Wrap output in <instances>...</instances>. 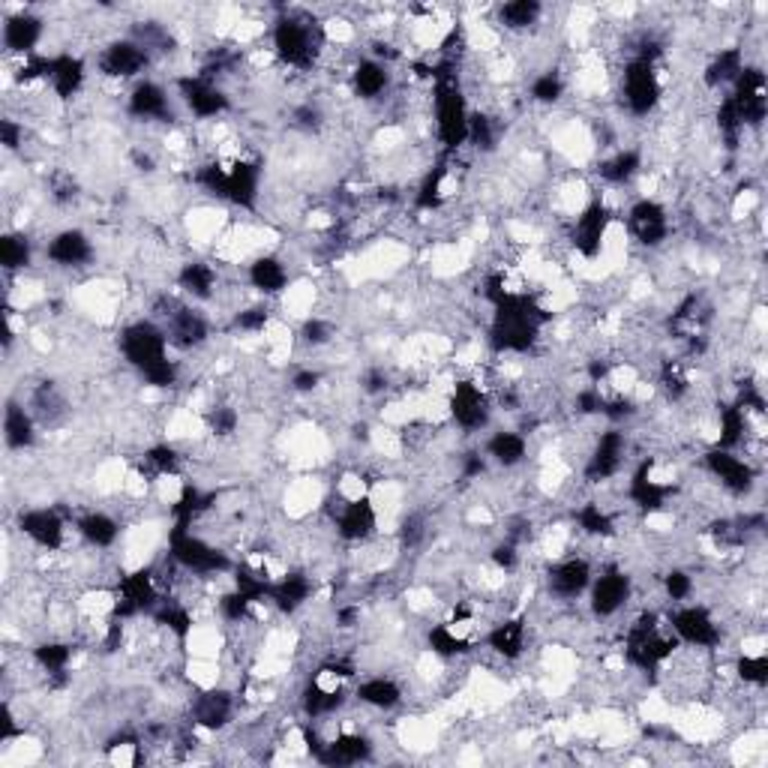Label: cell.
<instances>
[{
  "instance_id": "cell-1",
  "label": "cell",
  "mask_w": 768,
  "mask_h": 768,
  "mask_svg": "<svg viewBox=\"0 0 768 768\" xmlns=\"http://www.w3.org/2000/svg\"><path fill=\"white\" fill-rule=\"evenodd\" d=\"M492 306H495V312H492L489 342L495 351H516V354L528 351L537 342L540 327L549 321V312L525 294L507 291Z\"/></svg>"
},
{
  "instance_id": "cell-2",
  "label": "cell",
  "mask_w": 768,
  "mask_h": 768,
  "mask_svg": "<svg viewBox=\"0 0 768 768\" xmlns=\"http://www.w3.org/2000/svg\"><path fill=\"white\" fill-rule=\"evenodd\" d=\"M321 42L324 36L318 24L306 18L285 15L273 27V51L285 66H294V69H309L321 51Z\"/></svg>"
},
{
  "instance_id": "cell-3",
  "label": "cell",
  "mask_w": 768,
  "mask_h": 768,
  "mask_svg": "<svg viewBox=\"0 0 768 768\" xmlns=\"http://www.w3.org/2000/svg\"><path fill=\"white\" fill-rule=\"evenodd\" d=\"M168 558L177 567L198 573V576H213V573L231 570V558L222 549L210 546L204 537L192 534L189 525H174L168 531Z\"/></svg>"
},
{
  "instance_id": "cell-4",
  "label": "cell",
  "mask_w": 768,
  "mask_h": 768,
  "mask_svg": "<svg viewBox=\"0 0 768 768\" xmlns=\"http://www.w3.org/2000/svg\"><path fill=\"white\" fill-rule=\"evenodd\" d=\"M675 651V639L660 633V624H657V615L654 612H645L639 615L630 630H627V639H624V654L633 666L639 669H657L663 660H669Z\"/></svg>"
},
{
  "instance_id": "cell-5",
  "label": "cell",
  "mask_w": 768,
  "mask_h": 768,
  "mask_svg": "<svg viewBox=\"0 0 768 768\" xmlns=\"http://www.w3.org/2000/svg\"><path fill=\"white\" fill-rule=\"evenodd\" d=\"M468 105L465 96L459 90V84L453 78H441L438 75V87H435V129L438 138L447 150H456L468 141Z\"/></svg>"
},
{
  "instance_id": "cell-6",
  "label": "cell",
  "mask_w": 768,
  "mask_h": 768,
  "mask_svg": "<svg viewBox=\"0 0 768 768\" xmlns=\"http://www.w3.org/2000/svg\"><path fill=\"white\" fill-rule=\"evenodd\" d=\"M120 351L126 357V363H132L135 369H147L159 360L168 357V333L162 327H156L153 321H135L129 327H123L120 333Z\"/></svg>"
},
{
  "instance_id": "cell-7",
  "label": "cell",
  "mask_w": 768,
  "mask_h": 768,
  "mask_svg": "<svg viewBox=\"0 0 768 768\" xmlns=\"http://www.w3.org/2000/svg\"><path fill=\"white\" fill-rule=\"evenodd\" d=\"M621 90H624V102L633 114H648L657 108L660 102V78H657V69L651 60H639L633 57L624 69V78H621Z\"/></svg>"
},
{
  "instance_id": "cell-8",
  "label": "cell",
  "mask_w": 768,
  "mask_h": 768,
  "mask_svg": "<svg viewBox=\"0 0 768 768\" xmlns=\"http://www.w3.org/2000/svg\"><path fill=\"white\" fill-rule=\"evenodd\" d=\"M765 72L756 69V66H744L741 75L735 78V90L729 96L741 126H756L765 120V111H768V99H765Z\"/></svg>"
},
{
  "instance_id": "cell-9",
  "label": "cell",
  "mask_w": 768,
  "mask_h": 768,
  "mask_svg": "<svg viewBox=\"0 0 768 768\" xmlns=\"http://www.w3.org/2000/svg\"><path fill=\"white\" fill-rule=\"evenodd\" d=\"M450 417L456 420V426H462L465 432H477L489 423V396L483 393L480 384L474 381H456L450 390Z\"/></svg>"
},
{
  "instance_id": "cell-10",
  "label": "cell",
  "mask_w": 768,
  "mask_h": 768,
  "mask_svg": "<svg viewBox=\"0 0 768 768\" xmlns=\"http://www.w3.org/2000/svg\"><path fill=\"white\" fill-rule=\"evenodd\" d=\"M669 627L672 633L696 648H714L720 642V627L711 618V612L705 606H681L669 615Z\"/></svg>"
},
{
  "instance_id": "cell-11",
  "label": "cell",
  "mask_w": 768,
  "mask_h": 768,
  "mask_svg": "<svg viewBox=\"0 0 768 768\" xmlns=\"http://www.w3.org/2000/svg\"><path fill=\"white\" fill-rule=\"evenodd\" d=\"M624 453H627V438L621 429H606L600 432L588 462H585V480L588 483H603L609 480L612 474L621 471L624 465Z\"/></svg>"
},
{
  "instance_id": "cell-12",
  "label": "cell",
  "mask_w": 768,
  "mask_h": 768,
  "mask_svg": "<svg viewBox=\"0 0 768 768\" xmlns=\"http://www.w3.org/2000/svg\"><path fill=\"white\" fill-rule=\"evenodd\" d=\"M606 228H609V210H606V204L591 201V204L576 216V222H573V228H570V240H573L576 252L585 255V258L600 255Z\"/></svg>"
},
{
  "instance_id": "cell-13",
  "label": "cell",
  "mask_w": 768,
  "mask_h": 768,
  "mask_svg": "<svg viewBox=\"0 0 768 768\" xmlns=\"http://www.w3.org/2000/svg\"><path fill=\"white\" fill-rule=\"evenodd\" d=\"M177 90L195 117H219L228 111V96L207 75H186L177 81Z\"/></svg>"
},
{
  "instance_id": "cell-14",
  "label": "cell",
  "mask_w": 768,
  "mask_h": 768,
  "mask_svg": "<svg viewBox=\"0 0 768 768\" xmlns=\"http://www.w3.org/2000/svg\"><path fill=\"white\" fill-rule=\"evenodd\" d=\"M18 531L24 537H30L42 549H60L63 546L66 522L51 507H33V510H21L18 513Z\"/></svg>"
},
{
  "instance_id": "cell-15",
  "label": "cell",
  "mask_w": 768,
  "mask_h": 768,
  "mask_svg": "<svg viewBox=\"0 0 768 768\" xmlns=\"http://www.w3.org/2000/svg\"><path fill=\"white\" fill-rule=\"evenodd\" d=\"M150 63V54L141 42H132V39H120V42H111L102 57H99V69L102 75L108 78H132L138 75L141 69H147Z\"/></svg>"
},
{
  "instance_id": "cell-16",
  "label": "cell",
  "mask_w": 768,
  "mask_h": 768,
  "mask_svg": "<svg viewBox=\"0 0 768 768\" xmlns=\"http://www.w3.org/2000/svg\"><path fill=\"white\" fill-rule=\"evenodd\" d=\"M705 465L708 471L735 495L741 492H750L753 480H756V471L750 468V462H744L741 456H735L732 450H723V447H714L705 453Z\"/></svg>"
},
{
  "instance_id": "cell-17",
  "label": "cell",
  "mask_w": 768,
  "mask_h": 768,
  "mask_svg": "<svg viewBox=\"0 0 768 768\" xmlns=\"http://www.w3.org/2000/svg\"><path fill=\"white\" fill-rule=\"evenodd\" d=\"M627 222H630V231L636 234L639 243L645 246H660L666 237H669V219H666V207L651 201V198H642L630 207L627 213Z\"/></svg>"
},
{
  "instance_id": "cell-18",
  "label": "cell",
  "mask_w": 768,
  "mask_h": 768,
  "mask_svg": "<svg viewBox=\"0 0 768 768\" xmlns=\"http://www.w3.org/2000/svg\"><path fill=\"white\" fill-rule=\"evenodd\" d=\"M630 600V576L621 570H606L591 582V612L600 618L615 615Z\"/></svg>"
},
{
  "instance_id": "cell-19",
  "label": "cell",
  "mask_w": 768,
  "mask_h": 768,
  "mask_svg": "<svg viewBox=\"0 0 768 768\" xmlns=\"http://www.w3.org/2000/svg\"><path fill=\"white\" fill-rule=\"evenodd\" d=\"M375 525H378V513H375V504L363 495V498H351L339 507V516H336V531L342 540L348 543H360L366 537L375 534Z\"/></svg>"
},
{
  "instance_id": "cell-20",
  "label": "cell",
  "mask_w": 768,
  "mask_h": 768,
  "mask_svg": "<svg viewBox=\"0 0 768 768\" xmlns=\"http://www.w3.org/2000/svg\"><path fill=\"white\" fill-rule=\"evenodd\" d=\"M546 582H549V591L555 597L573 600L591 585V564L585 558H564L549 570Z\"/></svg>"
},
{
  "instance_id": "cell-21",
  "label": "cell",
  "mask_w": 768,
  "mask_h": 768,
  "mask_svg": "<svg viewBox=\"0 0 768 768\" xmlns=\"http://www.w3.org/2000/svg\"><path fill=\"white\" fill-rule=\"evenodd\" d=\"M48 261L57 264V267H81L93 258V246L87 240L84 231L78 228H66V231H57L45 249Z\"/></svg>"
},
{
  "instance_id": "cell-22",
  "label": "cell",
  "mask_w": 768,
  "mask_h": 768,
  "mask_svg": "<svg viewBox=\"0 0 768 768\" xmlns=\"http://www.w3.org/2000/svg\"><path fill=\"white\" fill-rule=\"evenodd\" d=\"M258 183H261V171L258 165L252 162H231L225 168V189H222V198L240 204V207H255L258 201Z\"/></svg>"
},
{
  "instance_id": "cell-23",
  "label": "cell",
  "mask_w": 768,
  "mask_h": 768,
  "mask_svg": "<svg viewBox=\"0 0 768 768\" xmlns=\"http://www.w3.org/2000/svg\"><path fill=\"white\" fill-rule=\"evenodd\" d=\"M372 741L360 732H342L330 741H324V750L318 753V762L324 765H354L369 759Z\"/></svg>"
},
{
  "instance_id": "cell-24",
  "label": "cell",
  "mask_w": 768,
  "mask_h": 768,
  "mask_svg": "<svg viewBox=\"0 0 768 768\" xmlns=\"http://www.w3.org/2000/svg\"><path fill=\"white\" fill-rule=\"evenodd\" d=\"M39 39H42V18H36L33 12H18V15L6 18V24H3V45L9 51L30 54Z\"/></svg>"
},
{
  "instance_id": "cell-25",
  "label": "cell",
  "mask_w": 768,
  "mask_h": 768,
  "mask_svg": "<svg viewBox=\"0 0 768 768\" xmlns=\"http://www.w3.org/2000/svg\"><path fill=\"white\" fill-rule=\"evenodd\" d=\"M48 84H51L54 96L72 99V96L81 90V84H84V63H81V57H72V54H57V57H51Z\"/></svg>"
},
{
  "instance_id": "cell-26",
  "label": "cell",
  "mask_w": 768,
  "mask_h": 768,
  "mask_svg": "<svg viewBox=\"0 0 768 768\" xmlns=\"http://www.w3.org/2000/svg\"><path fill=\"white\" fill-rule=\"evenodd\" d=\"M129 111L141 120H165L171 114L168 93L156 81H138L129 93Z\"/></svg>"
},
{
  "instance_id": "cell-27",
  "label": "cell",
  "mask_w": 768,
  "mask_h": 768,
  "mask_svg": "<svg viewBox=\"0 0 768 768\" xmlns=\"http://www.w3.org/2000/svg\"><path fill=\"white\" fill-rule=\"evenodd\" d=\"M168 342L180 345V348H195L207 339V321L195 312V309H174L168 318Z\"/></svg>"
},
{
  "instance_id": "cell-28",
  "label": "cell",
  "mask_w": 768,
  "mask_h": 768,
  "mask_svg": "<svg viewBox=\"0 0 768 768\" xmlns=\"http://www.w3.org/2000/svg\"><path fill=\"white\" fill-rule=\"evenodd\" d=\"M279 612H297L309 597H312V579L303 576V573H285L282 579H276L270 585V594H267Z\"/></svg>"
},
{
  "instance_id": "cell-29",
  "label": "cell",
  "mask_w": 768,
  "mask_h": 768,
  "mask_svg": "<svg viewBox=\"0 0 768 768\" xmlns=\"http://www.w3.org/2000/svg\"><path fill=\"white\" fill-rule=\"evenodd\" d=\"M231 708L234 702L225 690H207L192 705V723H198L201 729H222L231 720Z\"/></svg>"
},
{
  "instance_id": "cell-30",
  "label": "cell",
  "mask_w": 768,
  "mask_h": 768,
  "mask_svg": "<svg viewBox=\"0 0 768 768\" xmlns=\"http://www.w3.org/2000/svg\"><path fill=\"white\" fill-rule=\"evenodd\" d=\"M648 471H651V459L639 465V471L633 474V480H630V486H627V495H630V501H633L639 510L654 513V510H660V507L666 504L669 486H663V483L651 480V477H648Z\"/></svg>"
},
{
  "instance_id": "cell-31",
  "label": "cell",
  "mask_w": 768,
  "mask_h": 768,
  "mask_svg": "<svg viewBox=\"0 0 768 768\" xmlns=\"http://www.w3.org/2000/svg\"><path fill=\"white\" fill-rule=\"evenodd\" d=\"M486 645L504 660H516L525 651V618H507L495 624L486 636Z\"/></svg>"
},
{
  "instance_id": "cell-32",
  "label": "cell",
  "mask_w": 768,
  "mask_h": 768,
  "mask_svg": "<svg viewBox=\"0 0 768 768\" xmlns=\"http://www.w3.org/2000/svg\"><path fill=\"white\" fill-rule=\"evenodd\" d=\"M3 438L9 450H24L36 441V429H33V417L30 411H24V405H18L15 399L6 402V414H3Z\"/></svg>"
},
{
  "instance_id": "cell-33",
  "label": "cell",
  "mask_w": 768,
  "mask_h": 768,
  "mask_svg": "<svg viewBox=\"0 0 768 768\" xmlns=\"http://www.w3.org/2000/svg\"><path fill=\"white\" fill-rule=\"evenodd\" d=\"M249 285L258 288L261 294L273 297V294L285 291V285H288V270H285V264H282L279 258L261 255V258H255V261L249 264Z\"/></svg>"
},
{
  "instance_id": "cell-34",
  "label": "cell",
  "mask_w": 768,
  "mask_h": 768,
  "mask_svg": "<svg viewBox=\"0 0 768 768\" xmlns=\"http://www.w3.org/2000/svg\"><path fill=\"white\" fill-rule=\"evenodd\" d=\"M78 534H81L90 546H96V549H108V546H114V543H117V537H120V525H117V519H111L108 513L93 510V513H84V516L78 519Z\"/></svg>"
},
{
  "instance_id": "cell-35",
  "label": "cell",
  "mask_w": 768,
  "mask_h": 768,
  "mask_svg": "<svg viewBox=\"0 0 768 768\" xmlns=\"http://www.w3.org/2000/svg\"><path fill=\"white\" fill-rule=\"evenodd\" d=\"M525 453H528V441H525L519 432L501 429V432H495V435L486 441V456H489L492 462L504 465V468L519 465V462L525 459Z\"/></svg>"
},
{
  "instance_id": "cell-36",
  "label": "cell",
  "mask_w": 768,
  "mask_h": 768,
  "mask_svg": "<svg viewBox=\"0 0 768 768\" xmlns=\"http://www.w3.org/2000/svg\"><path fill=\"white\" fill-rule=\"evenodd\" d=\"M387 66L378 63V60H360L351 72V84H354V93L360 99H375L387 90Z\"/></svg>"
},
{
  "instance_id": "cell-37",
  "label": "cell",
  "mask_w": 768,
  "mask_h": 768,
  "mask_svg": "<svg viewBox=\"0 0 768 768\" xmlns=\"http://www.w3.org/2000/svg\"><path fill=\"white\" fill-rule=\"evenodd\" d=\"M177 282L186 294H192L195 300H207L216 291V270L204 261H189L183 264V270L177 273Z\"/></svg>"
},
{
  "instance_id": "cell-38",
  "label": "cell",
  "mask_w": 768,
  "mask_h": 768,
  "mask_svg": "<svg viewBox=\"0 0 768 768\" xmlns=\"http://www.w3.org/2000/svg\"><path fill=\"white\" fill-rule=\"evenodd\" d=\"M363 705H372V708H393L402 702V690L393 678H369L363 684H357V693H354Z\"/></svg>"
},
{
  "instance_id": "cell-39",
  "label": "cell",
  "mask_w": 768,
  "mask_h": 768,
  "mask_svg": "<svg viewBox=\"0 0 768 768\" xmlns=\"http://www.w3.org/2000/svg\"><path fill=\"white\" fill-rule=\"evenodd\" d=\"M744 69V54L741 48H723L711 66L705 69V84L708 87H723V84H735V78L741 75Z\"/></svg>"
},
{
  "instance_id": "cell-40",
  "label": "cell",
  "mask_w": 768,
  "mask_h": 768,
  "mask_svg": "<svg viewBox=\"0 0 768 768\" xmlns=\"http://www.w3.org/2000/svg\"><path fill=\"white\" fill-rule=\"evenodd\" d=\"M72 645L69 642H42V645H36L33 648V657H36V663L51 675V678H57V681H63V675H66V669H69V663H72Z\"/></svg>"
},
{
  "instance_id": "cell-41",
  "label": "cell",
  "mask_w": 768,
  "mask_h": 768,
  "mask_svg": "<svg viewBox=\"0 0 768 768\" xmlns=\"http://www.w3.org/2000/svg\"><path fill=\"white\" fill-rule=\"evenodd\" d=\"M342 702H345V693H342L339 687L327 690V687H321L318 681H312V684L303 690V711H306L312 720H315V717H327V714H333Z\"/></svg>"
},
{
  "instance_id": "cell-42",
  "label": "cell",
  "mask_w": 768,
  "mask_h": 768,
  "mask_svg": "<svg viewBox=\"0 0 768 768\" xmlns=\"http://www.w3.org/2000/svg\"><path fill=\"white\" fill-rule=\"evenodd\" d=\"M540 12H543V6L537 0H510L504 6H498V21L507 30H525L540 18Z\"/></svg>"
},
{
  "instance_id": "cell-43",
  "label": "cell",
  "mask_w": 768,
  "mask_h": 768,
  "mask_svg": "<svg viewBox=\"0 0 768 768\" xmlns=\"http://www.w3.org/2000/svg\"><path fill=\"white\" fill-rule=\"evenodd\" d=\"M639 168H642L639 150H621V153H615L612 159H606V162L600 165V177H603L606 183H627L630 177L639 174Z\"/></svg>"
},
{
  "instance_id": "cell-44",
  "label": "cell",
  "mask_w": 768,
  "mask_h": 768,
  "mask_svg": "<svg viewBox=\"0 0 768 768\" xmlns=\"http://www.w3.org/2000/svg\"><path fill=\"white\" fill-rule=\"evenodd\" d=\"M426 642H429L432 654H438V657H456V654L468 651V639H462L456 633V624H450V621L447 624H435L426 633Z\"/></svg>"
},
{
  "instance_id": "cell-45",
  "label": "cell",
  "mask_w": 768,
  "mask_h": 768,
  "mask_svg": "<svg viewBox=\"0 0 768 768\" xmlns=\"http://www.w3.org/2000/svg\"><path fill=\"white\" fill-rule=\"evenodd\" d=\"M0 264L3 270H24L30 264V240L18 231L0 237Z\"/></svg>"
},
{
  "instance_id": "cell-46",
  "label": "cell",
  "mask_w": 768,
  "mask_h": 768,
  "mask_svg": "<svg viewBox=\"0 0 768 768\" xmlns=\"http://www.w3.org/2000/svg\"><path fill=\"white\" fill-rule=\"evenodd\" d=\"M744 429H747V411L744 408H738V405L720 408V438H717V447H723V450L735 447L744 438Z\"/></svg>"
},
{
  "instance_id": "cell-47",
  "label": "cell",
  "mask_w": 768,
  "mask_h": 768,
  "mask_svg": "<svg viewBox=\"0 0 768 768\" xmlns=\"http://www.w3.org/2000/svg\"><path fill=\"white\" fill-rule=\"evenodd\" d=\"M576 522H579V528H582L585 534H591V537H609V534L615 531L612 516H609L597 501H585V504L576 510Z\"/></svg>"
},
{
  "instance_id": "cell-48",
  "label": "cell",
  "mask_w": 768,
  "mask_h": 768,
  "mask_svg": "<svg viewBox=\"0 0 768 768\" xmlns=\"http://www.w3.org/2000/svg\"><path fill=\"white\" fill-rule=\"evenodd\" d=\"M468 141L477 147V150H492L495 147V126H492V117L480 114V111H471L468 117Z\"/></svg>"
},
{
  "instance_id": "cell-49",
  "label": "cell",
  "mask_w": 768,
  "mask_h": 768,
  "mask_svg": "<svg viewBox=\"0 0 768 768\" xmlns=\"http://www.w3.org/2000/svg\"><path fill=\"white\" fill-rule=\"evenodd\" d=\"M444 177H447L444 165H438V168H432V171L426 174V180H423L420 189H417V207L432 210V207L441 204V183H444Z\"/></svg>"
},
{
  "instance_id": "cell-50",
  "label": "cell",
  "mask_w": 768,
  "mask_h": 768,
  "mask_svg": "<svg viewBox=\"0 0 768 768\" xmlns=\"http://www.w3.org/2000/svg\"><path fill=\"white\" fill-rule=\"evenodd\" d=\"M207 426H210V432L219 435V438L234 435L237 426H240V414H237L231 405H213V408L207 411Z\"/></svg>"
},
{
  "instance_id": "cell-51",
  "label": "cell",
  "mask_w": 768,
  "mask_h": 768,
  "mask_svg": "<svg viewBox=\"0 0 768 768\" xmlns=\"http://www.w3.org/2000/svg\"><path fill=\"white\" fill-rule=\"evenodd\" d=\"M735 672L747 684H765L768 681V657L765 654H744V657H738Z\"/></svg>"
},
{
  "instance_id": "cell-52",
  "label": "cell",
  "mask_w": 768,
  "mask_h": 768,
  "mask_svg": "<svg viewBox=\"0 0 768 768\" xmlns=\"http://www.w3.org/2000/svg\"><path fill=\"white\" fill-rule=\"evenodd\" d=\"M252 603L255 600H249L243 591H228V594H222L219 597V612H222V618L225 621H231V624H240L246 615H249V609H252Z\"/></svg>"
},
{
  "instance_id": "cell-53",
  "label": "cell",
  "mask_w": 768,
  "mask_h": 768,
  "mask_svg": "<svg viewBox=\"0 0 768 768\" xmlns=\"http://www.w3.org/2000/svg\"><path fill=\"white\" fill-rule=\"evenodd\" d=\"M144 462H147L156 474H177V468H180V456H177V450L168 447V444L150 447V450L144 453Z\"/></svg>"
},
{
  "instance_id": "cell-54",
  "label": "cell",
  "mask_w": 768,
  "mask_h": 768,
  "mask_svg": "<svg viewBox=\"0 0 768 768\" xmlns=\"http://www.w3.org/2000/svg\"><path fill=\"white\" fill-rule=\"evenodd\" d=\"M564 93V81L558 78V72H543L531 81V96L537 102H558Z\"/></svg>"
},
{
  "instance_id": "cell-55",
  "label": "cell",
  "mask_w": 768,
  "mask_h": 768,
  "mask_svg": "<svg viewBox=\"0 0 768 768\" xmlns=\"http://www.w3.org/2000/svg\"><path fill=\"white\" fill-rule=\"evenodd\" d=\"M141 375H144V381H147L150 387H171V384H177V363L165 357V360L147 366Z\"/></svg>"
},
{
  "instance_id": "cell-56",
  "label": "cell",
  "mask_w": 768,
  "mask_h": 768,
  "mask_svg": "<svg viewBox=\"0 0 768 768\" xmlns=\"http://www.w3.org/2000/svg\"><path fill=\"white\" fill-rule=\"evenodd\" d=\"M663 588H666V597H669V600L681 603V600H687V597H690V591H693V579H690L684 570H669V573L663 576Z\"/></svg>"
},
{
  "instance_id": "cell-57",
  "label": "cell",
  "mask_w": 768,
  "mask_h": 768,
  "mask_svg": "<svg viewBox=\"0 0 768 768\" xmlns=\"http://www.w3.org/2000/svg\"><path fill=\"white\" fill-rule=\"evenodd\" d=\"M267 309L264 306H249V309H243V312H237V318H234V324L240 327V330H264L267 327Z\"/></svg>"
},
{
  "instance_id": "cell-58",
  "label": "cell",
  "mask_w": 768,
  "mask_h": 768,
  "mask_svg": "<svg viewBox=\"0 0 768 768\" xmlns=\"http://www.w3.org/2000/svg\"><path fill=\"white\" fill-rule=\"evenodd\" d=\"M300 333H303L306 342L324 345V342H330V336H333V324H330V321H321V318H306V324H303Z\"/></svg>"
},
{
  "instance_id": "cell-59",
  "label": "cell",
  "mask_w": 768,
  "mask_h": 768,
  "mask_svg": "<svg viewBox=\"0 0 768 768\" xmlns=\"http://www.w3.org/2000/svg\"><path fill=\"white\" fill-rule=\"evenodd\" d=\"M603 396H600V387H582L576 393V411L579 414H600L603 411Z\"/></svg>"
},
{
  "instance_id": "cell-60",
  "label": "cell",
  "mask_w": 768,
  "mask_h": 768,
  "mask_svg": "<svg viewBox=\"0 0 768 768\" xmlns=\"http://www.w3.org/2000/svg\"><path fill=\"white\" fill-rule=\"evenodd\" d=\"M21 138H24V126L21 123H15L12 117L0 120V141H3L6 150H18Z\"/></svg>"
},
{
  "instance_id": "cell-61",
  "label": "cell",
  "mask_w": 768,
  "mask_h": 768,
  "mask_svg": "<svg viewBox=\"0 0 768 768\" xmlns=\"http://www.w3.org/2000/svg\"><path fill=\"white\" fill-rule=\"evenodd\" d=\"M492 561H495V567H501V570H513V567H516V561H519L516 543H513V540L498 543V546L492 549Z\"/></svg>"
},
{
  "instance_id": "cell-62",
  "label": "cell",
  "mask_w": 768,
  "mask_h": 768,
  "mask_svg": "<svg viewBox=\"0 0 768 768\" xmlns=\"http://www.w3.org/2000/svg\"><path fill=\"white\" fill-rule=\"evenodd\" d=\"M291 384H294V390H300V393H312V390L321 384V375L312 372V369H303V372H297V375L291 378Z\"/></svg>"
},
{
  "instance_id": "cell-63",
  "label": "cell",
  "mask_w": 768,
  "mask_h": 768,
  "mask_svg": "<svg viewBox=\"0 0 768 768\" xmlns=\"http://www.w3.org/2000/svg\"><path fill=\"white\" fill-rule=\"evenodd\" d=\"M486 471V459L480 453H465L462 456V477H480Z\"/></svg>"
},
{
  "instance_id": "cell-64",
  "label": "cell",
  "mask_w": 768,
  "mask_h": 768,
  "mask_svg": "<svg viewBox=\"0 0 768 768\" xmlns=\"http://www.w3.org/2000/svg\"><path fill=\"white\" fill-rule=\"evenodd\" d=\"M369 393H381L384 387H387V375L381 372V369H372L369 375H366V384H363Z\"/></svg>"
}]
</instances>
